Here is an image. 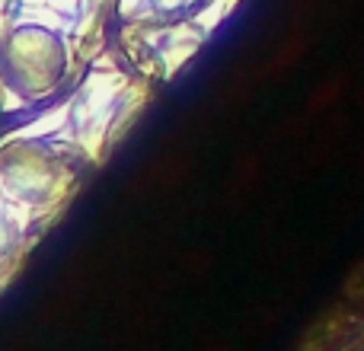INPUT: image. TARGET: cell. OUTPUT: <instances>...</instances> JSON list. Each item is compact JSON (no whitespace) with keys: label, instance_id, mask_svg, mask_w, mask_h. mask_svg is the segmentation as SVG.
<instances>
[{"label":"cell","instance_id":"cell-1","mask_svg":"<svg viewBox=\"0 0 364 351\" xmlns=\"http://www.w3.org/2000/svg\"><path fill=\"white\" fill-rule=\"evenodd\" d=\"M0 74L36 106L70 77V45L64 32L38 23H19L0 45Z\"/></svg>","mask_w":364,"mask_h":351},{"label":"cell","instance_id":"cell-4","mask_svg":"<svg viewBox=\"0 0 364 351\" xmlns=\"http://www.w3.org/2000/svg\"><path fill=\"white\" fill-rule=\"evenodd\" d=\"M237 6H240V0H201L198 10H195L188 19H192V23L198 26L208 38H211L214 32H218L220 26L233 16V10H237Z\"/></svg>","mask_w":364,"mask_h":351},{"label":"cell","instance_id":"cell-7","mask_svg":"<svg viewBox=\"0 0 364 351\" xmlns=\"http://www.w3.org/2000/svg\"><path fill=\"white\" fill-rule=\"evenodd\" d=\"M154 4H157L160 13H166V16H170V13H176V10H188V6L198 4V0H154Z\"/></svg>","mask_w":364,"mask_h":351},{"label":"cell","instance_id":"cell-5","mask_svg":"<svg viewBox=\"0 0 364 351\" xmlns=\"http://www.w3.org/2000/svg\"><path fill=\"white\" fill-rule=\"evenodd\" d=\"M115 13L128 26H147L166 19V13H160L154 0H115Z\"/></svg>","mask_w":364,"mask_h":351},{"label":"cell","instance_id":"cell-6","mask_svg":"<svg viewBox=\"0 0 364 351\" xmlns=\"http://www.w3.org/2000/svg\"><path fill=\"white\" fill-rule=\"evenodd\" d=\"M19 252H23V233L0 214V269H6Z\"/></svg>","mask_w":364,"mask_h":351},{"label":"cell","instance_id":"cell-3","mask_svg":"<svg viewBox=\"0 0 364 351\" xmlns=\"http://www.w3.org/2000/svg\"><path fill=\"white\" fill-rule=\"evenodd\" d=\"M151 99H154L151 80H147V77H132L125 93H122V99H119V106H115L112 125H109V151L119 147V141L125 138V134L134 128V122L144 115V109L151 106Z\"/></svg>","mask_w":364,"mask_h":351},{"label":"cell","instance_id":"cell-2","mask_svg":"<svg viewBox=\"0 0 364 351\" xmlns=\"http://www.w3.org/2000/svg\"><path fill=\"white\" fill-rule=\"evenodd\" d=\"M208 36L192 23V19H182V23H166L160 32L157 42V64H160V80H173L201 48H205Z\"/></svg>","mask_w":364,"mask_h":351}]
</instances>
